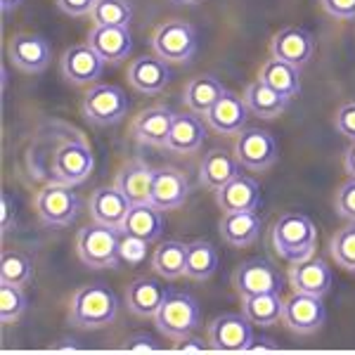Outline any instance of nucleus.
Wrapping results in <instances>:
<instances>
[{"mask_svg": "<svg viewBox=\"0 0 355 355\" xmlns=\"http://www.w3.org/2000/svg\"><path fill=\"white\" fill-rule=\"evenodd\" d=\"M26 164L36 180L81 185L93 173L95 157L81 130L64 121H50L33 137Z\"/></svg>", "mask_w": 355, "mask_h": 355, "instance_id": "f257e3e1", "label": "nucleus"}, {"mask_svg": "<svg viewBox=\"0 0 355 355\" xmlns=\"http://www.w3.org/2000/svg\"><path fill=\"white\" fill-rule=\"evenodd\" d=\"M270 242L277 256H282L284 261H308L313 259L315 246H318V227L306 214L291 211V214H284L277 218L270 232Z\"/></svg>", "mask_w": 355, "mask_h": 355, "instance_id": "f03ea898", "label": "nucleus"}, {"mask_svg": "<svg viewBox=\"0 0 355 355\" xmlns=\"http://www.w3.org/2000/svg\"><path fill=\"white\" fill-rule=\"evenodd\" d=\"M119 299L107 284H85L69 303V320L81 329H100L116 320Z\"/></svg>", "mask_w": 355, "mask_h": 355, "instance_id": "7ed1b4c3", "label": "nucleus"}, {"mask_svg": "<svg viewBox=\"0 0 355 355\" xmlns=\"http://www.w3.org/2000/svg\"><path fill=\"white\" fill-rule=\"evenodd\" d=\"M152 320L164 336L180 341L185 336H190L202 324V308H199L197 299H192L190 294L168 291Z\"/></svg>", "mask_w": 355, "mask_h": 355, "instance_id": "20e7f679", "label": "nucleus"}, {"mask_svg": "<svg viewBox=\"0 0 355 355\" xmlns=\"http://www.w3.org/2000/svg\"><path fill=\"white\" fill-rule=\"evenodd\" d=\"M119 242L121 230L119 227L95 223L88 227H81L76 234V254L83 266L88 268H116L119 266Z\"/></svg>", "mask_w": 355, "mask_h": 355, "instance_id": "39448f33", "label": "nucleus"}, {"mask_svg": "<svg viewBox=\"0 0 355 355\" xmlns=\"http://www.w3.org/2000/svg\"><path fill=\"white\" fill-rule=\"evenodd\" d=\"M152 50L164 62H190L197 53V28L185 19H166L152 33Z\"/></svg>", "mask_w": 355, "mask_h": 355, "instance_id": "423d86ee", "label": "nucleus"}, {"mask_svg": "<svg viewBox=\"0 0 355 355\" xmlns=\"http://www.w3.org/2000/svg\"><path fill=\"white\" fill-rule=\"evenodd\" d=\"M78 206H81V199L73 185H64V182H48L36 194V214L45 225H71L78 216Z\"/></svg>", "mask_w": 355, "mask_h": 355, "instance_id": "0eeeda50", "label": "nucleus"}, {"mask_svg": "<svg viewBox=\"0 0 355 355\" xmlns=\"http://www.w3.org/2000/svg\"><path fill=\"white\" fill-rule=\"evenodd\" d=\"M206 341H209V348L223 353L249 351L251 341H254L251 320L246 315L223 313L209 322V327H206Z\"/></svg>", "mask_w": 355, "mask_h": 355, "instance_id": "6e6552de", "label": "nucleus"}, {"mask_svg": "<svg viewBox=\"0 0 355 355\" xmlns=\"http://www.w3.org/2000/svg\"><path fill=\"white\" fill-rule=\"evenodd\" d=\"M128 95L119 85L100 83L83 97V116L95 125H114L128 114Z\"/></svg>", "mask_w": 355, "mask_h": 355, "instance_id": "1a4fd4ad", "label": "nucleus"}, {"mask_svg": "<svg viewBox=\"0 0 355 355\" xmlns=\"http://www.w3.org/2000/svg\"><path fill=\"white\" fill-rule=\"evenodd\" d=\"M327 320V311H324L322 296L313 294H301L294 291L282 308V322L284 327L294 334H315Z\"/></svg>", "mask_w": 355, "mask_h": 355, "instance_id": "9d476101", "label": "nucleus"}, {"mask_svg": "<svg viewBox=\"0 0 355 355\" xmlns=\"http://www.w3.org/2000/svg\"><path fill=\"white\" fill-rule=\"evenodd\" d=\"M234 157L249 171H268L277 162V142L268 130L244 128L234 140Z\"/></svg>", "mask_w": 355, "mask_h": 355, "instance_id": "9b49d317", "label": "nucleus"}, {"mask_svg": "<svg viewBox=\"0 0 355 355\" xmlns=\"http://www.w3.org/2000/svg\"><path fill=\"white\" fill-rule=\"evenodd\" d=\"M8 60L24 73H41L53 60V48L41 33H15L8 41Z\"/></svg>", "mask_w": 355, "mask_h": 355, "instance_id": "f8f14e48", "label": "nucleus"}, {"mask_svg": "<svg viewBox=\"0 0 355 355\" xmlns=\"http://www.w3.org/2000/svg\"><path fill=\"white\" fill-rule=\"evenodd\" d=\"M107 62L97 55L95 48L88 43L71 45L60 60V71L69 83L73 85H90L102 76Z\"/></svg>", "mask_w": 355, "mask_h": 355, "instance_id": "ddd939ff", "label": "nucleus"}, {"mask_svg": "<svg viewBox=\"0 0 355 355\" xmlns=\"http://www.w3.org/2000/svg\"><path fill=\"white\" fill-rule=\"evenodd\" d=\"M232 284L242 299L251 294H263V291H282L279 272L261 259H251L237 266V270L232 272Z\"/></svg>", "mask_w": 355, "mask_h": 355, "instance_id": "4468645a", "label": "nucleus"}, {"mask_svg": "<svg viewBox=\"0 0 355 355\" xmlns=\"http://www.w3.org/2000/svg\"><path fill=\"white\" fill-rule=\"evenodd\" d=\"M249 114L251 112H249V107H246L244 97L225 90V93L220 95V100L216 102V105L211 107L204 116H206V123H209V128L214 130V133L237 135L246 128V119H249Z\"/></svg>", "mask_w": 355, "mask_h": 355, "instance_id": "2eb2a0df", "label": "nucleus"}, {"mask_svg": "<svg viewBox=\"0 0 355 355\" xmlns=\"http://www.w3.org/2000/svg\"><path fill=\"white\" fill-rule=\"evenodd\" d=\"M270 53L272 57L282 62H289L294 67H306L315 55V41L313 36L301 26H287L282 31L275 33L272 43H270Z\"/></svg>", "mask_w": 355, "mask_h": 355, "instance_id": "dca6fc26", "label": "nucleus"}, {"mask_svg": "<svg viewBox=\"0 0 355 355\" xmlns=\"http://www.w3.org/2000/svg\"><path fill=\"white\" fill-rule=\"evenodd\" d=\"M261 185L249 175L239 173L232 178L227 185L216 190V204L223 209V214H234V211H259L261 209Z\"/></svg>", "mask_w": 355, "mask_h": 355, "instance_id": "f3484780", "label": "nucleus"}, {"mask_svg": "<svg viewBox=\"0 0 355 355\" xmlns=\"http://www.w3.org/2000/svg\"><path fill=\"white\" fill-rule=\"evenodd\" d=\"M190 194L187 175L178 168H154L152 182V204L162 211H173L185 204Z\"/></svg>", "mask_w": 355, "mask_h": 355, "instance_id": "a211bd4d", "label": "nucleus"}, {"mask_svg": "<svg viewBox=\"0 0 355 355\" xmlns=\"http://www.w3.org/2000/svg\"><path fill=\"white\" fill-rule=\"evenodd\" d=\"M171 81L168 64L162 57H135L128 67V83L142 95H159Z\"/></svg>", "mask_w": 355, "mask_h": 355, "instance_id": "6ab92c4d", "label": "nucleus"}, {"mask_svg": "<svg viewBox=\"0 0 355 355\" xmlns=\"http://www.w3.org/2000/svg\"><path fill=\"white\" fill-rule=\"evenodd\" d=\"M331 268L322 259H308L301 263H291L289 268V284L294 291L313 296H324L331 289Z\"/></svg>", "mask_w": 355, "mask_h": 355, "instance_id": "aec40b11", "label": "nucleus"}, {"mask_svg": "<svg viewBox=\"0 0 355 355\" xmlns=\"http://www.w3.org/2000/svg\"><path fill=\"white\" fill-rule=\"evenodd\" d=\"M152 182H154L152 166L145 164L142 159H133V162L121 166V171L116 173L114 187H119L130 204H152Z\"/></svg>", "mask_w": 355, "mask_h": 355, "instance_id": "412c9836", "label": "nucleus"}, {"mask_svg": "<svg viewBox=\"0 0 355 355\" xmlns=\"http://www.w3.org/2000/svg\"><path fill=\"white\" fill-rule=\"evenodd\" d=\"M173 119H175V112L164 105H157V107H150V110L140 112L133 121L135 140L142 142V145L166 147Z\"/></svg>", "mask_w": 355, "mask_h": 355, "instance_id": "4be33fe9", "label": "nucleus"}, {"mask_svg": "<svg viewBox=\"0 0 355 355\" xmlns=\"http://www.w3.org/2000/svg\"><path fill=\"white\" fill-rule=\"evenodd\" d=\"M88 45L110 64H119L133 53V36L123 26H95L88 36Z\"/></svg>", "mask_w": 355, "mask_h": 355, "instance_id": "5701e85b", "label": "nucleus"}, {"mask_svg": "<svg viewBox=\"0 0 355 355\" xmlns=\"http://www.w3.org/2000/svg\"><path fill=\"white\" fill-rule=\"evenodd\" d=\"M168 289L159 279L152 277H137L125 287V306L137 318H154L159 306L164 303Z\"/></svg>", "mask_w": 355, "mask_h": 355, "instance_id": "b1692460", "label": "nucleus"}, {"mask_svg": "<svg viewBox=\"0 0 355 355\" xmlns=\"http://www.w3.org/2000/svg\"><path fill=\"white\" fill-rule=\"evenodd\" d=\"M130 206L133 204L125 199V194L119 187H97L90 194V218L102 225L121 227Z\"/></svg>", "mask_w": 355, "mask_h": 355, "instance_id": "393cba45", "label": "nucleus"}, {"mask_svg": "<svg viewBox=\"0 0 355 355\" xmlns=\"http://www.w3.org/2000/svg\"><path fill=\"white\" fill-rule=\"evenodd\" d=\"M263 220L259 211H234V214H223L220 220V237L230 246L244 249L251 246L261 237Z\"/></svg>", "mask_w": 355, "mask_h": 355, "instance_id": "a878e982", "label": "nucleus"}, {"mask_svg": "<svg viewBox=\"0 0 355 355\" xmlns=\"http://www.w3.org/2000/svg\"><path fill=\"white\" fill-rule=\"evenodd\" d=\"M119 230L154 244L164 232V211L154 204H133Z\"/></svg>", "mask_w": 355, "mask_h": 355, "instance_id": "bb28decb", "label": "nucleus"}, {"mask_svg": "<svg viewBox=\"0 0 355 355\" xmlns=\"http://www.w3.org/2000/svg\"><path fill=\"white\" fill-rule=\"evenodd\" d=\"M204 121L199 119V114H175L168 140H166V150L175 154L199 152L204 145Z\"/></svg>", "mask_w": 355, "mask_h": 355, "instance_id": "cd10ccee", "label": "nucleus"}, {"mask_svg": "<svg viewBox=\"0 0 355 355\" xmlns=\"http://www.w3.org/2000/svg\"><path fill=\"white\" fill-rule=\"evenodd\" d=\"M242 173V164L237 162L232 152L225 150H211L206 152L202 166H199V182L206 190H220L223 185Z\"/></svg>", "mask_w": 355, "mask_h": 355, "instance_id": "c85d7f7f", "label": "nucleus"}, {"mask_svg": "<svg viewBox=\"0 0 355 355\" xmlns=\"http://www.w3.org/2000/svg\"><path fill=\"white\" fill-rule=\"evenodd\" d=\"M242 97H244L246 107H249V112L259 119H266V121L277 119L279 114L287 110V102H289L287 97L279 95L277 90H272L270 85L263 83L261 78H256L254 83L246 85Z\"/></svg>", "mask_w": 355, "mask_h": 355, "instance_id": "c756f323", "label": "nucleus"}, {"mask_svg": "<svg viewBox=\"0 0 355 355\" xmlns=\"http://www.w3.org/2000/svg\"><path fill=\"white\" fill-rule=\"evenodd\" d=\"M284 299L282 291H263V294H251L242 299V311L251 324L259 327H272L282 320Z\"/></svg>", "mask_w": 355, "mask_h": 355, "instance_id": "7c9ffc66", "label": "nucleus"}, {"mask_svg": "<svg viewBox=\"0 0 355 355\" xmlns=\"http://www.w3.org/2000/svg\"><path fill=\"white\" fill-rule=\"evenodd\" d=\"M259 78L263 83L270 85L272 90H277L279 95L287 97V100L301 93V69L289 64V62L277 60V57H270L261 67Z\"/></svg>", "mask_w": 355, "mask_h": 355, "instance_id": "2f4dec72", "label": "nucleus"}, {"mask_svg": "<svg viewBox=\"0 0 355 355\" xmlns=\"http://www.w3.org/2000/svg\"><path fill=\"white\" fill-rule=\"evenodd\" d=\"M223 93H225V88H223V83L218 81V78L204 73V76H197L187 83L185 95H182V102H185V107L190 112L206 114L211 107L216 105V102L220 100Z\"/></svg>", "mask_w": 355, "mask_h": 355, "instance_id": "473e14b6", "label": "nucleus"}, {"mask_svg": "<svg viewBox=\"0 0 355 355\" xmlns=\"http://www.w3.org/2000/svg\"><path fill=\"white\" fill-rule=\"evenodd\" d=\"M218 270V251L206 239H194L187 244V261H185V275L190 279L204 282V279L214 277Z\"/></svg>", "mask_w": 355, "mask_h": 355, "instance_id": "72a5a7b5", "label": "nucleus"}, {"mask_svg": "<svg viewBox=\"0 0 355 355\" xmlns=\"http://www.w3.org/2000/svg\"><path fill=\"white\" fill-rule=\"evenodd\" d=\"M185 261H187V244L168 239L162 246H157L152 256V268L159 277L164 279H178L185 275Z\"/></svg>", "mask_w": 355, "mask_h": 355, "instance_id": "f704fd0d", "label": "nucleus"}, {"mask_svg": "<svg viewBox=\"0 0 355 355\" xmlns=\"http://www.w3.org/2000/svg\"><path fill=\"white\" fill-rule=\"evenodd\" d=\"M33 279V261L28 259L24 251L5 249L3 259H0V282L19 284L26 287Z\"/></svg>", "mask_w": 355, "mask_h": 355, "instance_id": "c9c22d12", "label": "nucleus"}, {"mask_svg": "<svg viewBox=\"0 0 355 355\" xmlns=\"http://www.w3.org/2000/svg\"><path fill=\"white\" fill-rule=\"evenodd\" d=\"M90 19L95 26H130L133 19V8L128 0H95L93 10H90Z\"/></svg>", "mask_w": 355, "mask_h": 355, "instance_id": "e433bc0d", "label": "nucleus"}, {"mask_svg": "<svg viewBox=\"0 0 355 355\" xmlns=\"http://www.w3.org/2000/svg\"><path fill=\"white\" fill-rule=\"evenodd\" d=\"M26 311V294L19 284L0 282V320L3 324H15Z\"/></svg>", "mask_w": 355, "mask_h": 355, "instance_id": "4c0bfd02", "label": "nucleus"}, {"mask_svg": "<svg viewBox=\"0 0 355 355\" xmlns=\"http://www.w3.org/2000/svg\"><path fill=\"white\" fill-rule=\"evenodd\" d=\"M329 254H331V259L336 261V266L355 272V223L341 227V230L331 237Z\"/></svg>", "mask_w": 355, "mask_h": 355, "instance_id": "58836bf2", "label": "nucleus"}, {"mask_svg": "<svg viewBox=\"0 0 355 355\" xmlns=\"http://www.w3.org/2000/svg\"><path fill=\"white\" fill-rule=\"evenodd\" d=\"M147 246H150V242H145V239L121 232V242H119V263H125V266H130V268L142 266L147 259Z\"/></svg>", "mask_w": 355, "mask_h": 355, "instance_id": "ea45409f", "label": "nucleus"}, {"mask_svg": "<svg viewBox=\"0 0 355 355\" xmlns=\"http://www.w3.org/2000/svg\"><path fill=\"white\" fill-rule=\"evenodd\" d=\"M334 206H336V214L343 220L355 223V178H348L339 190H336Z\"/></svg>", "mask_w": 355, "mask_h": 355, "instance_id": "a19ab883", "label": "nucleus"}, {"mask_svg": "<svg viewBox=\"0 0 355 355\" xmlns=\"http://www.w3.org/2000/svg\"><path fill=\"white\" fill-rule=\"evenodd\" d=\"M17 227V204L15 199L10 197L8 190H3V194H0V232L10 234Z\"/></svg>", "mask_w": 355, "mask_h": 355, "instance_id": "79ce46f5", "label": "nucleus"}, {"mask_svg": "<svg viewBox=\"0 0 355 355\" xmlns=\"http://www.w3.org/2000/svg\"><path fill=\"white\" fill-rule=\"evenodd\" d=\"M334 125L343 137L355 142V102H348V105H343L341 110L336 112Z\"/></svg>", "mask_w": 355, "mask_h": 355, "instance_id": "37998d69", "label": "nucleus"}, {"mask_svg": "<svg viewBox=\"0 0 355 355\" xmlns=\"http://www.w3.org/2000/svg\"><path fill=\"white\" fill-rule=\"evenodd\" d=\"M123 351H130V353H157V351H162V346H159L157 341H154V336L150 334H133V336H128L123 343Z\"/></svg>", "mask_w": 355, "mask_h": 355, "instance_id": "c03bdc74", "label": "nucleus"}, {"mask_svg": "<svg viewBox=\"0 0 355 355\" xmlns=\"http://www.w3.org/2000/svg\"><path fill=\"white\" fill-rule=\"evenodd\" d=\"M324 12L336 19H355V0H320Z\"/></svg>", "mask_w": 355, "mask_h": 355, "instance_id": "a18cd8bd", "label": "nucleus"}, {"mask_svg": "<svg viewBox=\"0 0 355 355\" xmlns=\"http://www.w3.org/2000/svg\"><path fill=\"white\" fill-rule=\"evenodd\" d=\"M55 3H57V8L69 17H85V15H90L95 0H55Z\"/></svg>", "mask_w": 355, "mask_h": 355, "instance_id": "49530a36", "label": "nucleus"}, {"mask_svg": "<svg viewBox=\"0 0 355 355\" xmlns=\"http://www.w3.org/2000/svg\"><path fill=\"white\" fill-rule=\"evenodd\" d=\"M209 348V343H204L202 339H194V336H185V339L175 341V351L178 353H204Z\"/></svg>", "mask_w": 355, "mask_h": 355, "instance_id": "de8ad7c7", "label": "nucleus"}, {"mask_svg": "<svg viewBox=\"0 0 355 355\" xmlns=\"http://www.w3.org/2000/svg\"><path fill=\"white\" fill-rule=\"evenodd\" d=\"M249 351L251 353H266V351H279V346L277 343H272V339H254L251 341V346H249Z\"/></svg>", "mask_w": 355, "mask_h": 355, "instance_id": "09e8293b", "label": "nucleus"}, {"mask_svg": "<svg viewBox=\"0 0 355 355\" xmlns=\"http://www.w3.org/2000/svg\"><path fill=\"white\" fill-rule=\"evenodd\" d=\"M343 168H346V173L355 178V142L351 147L346 150V154H343Z\"/></svg>", "mask_w": 355, "mask_h": 355, "instance_id": "8fccbe9b", "label": "nucleus"}, {"mask_svg": "<svg viewBox=\"0 0 355 355\" xmlns=\"http://www.w3.org/2000/svg\"><path fill=\"white\" fill-rule=\"evenodd\" d=\"M0 5H3V12H12V10H17L21 5V0H0Z\"/></svg>", "mask_w": 355, "mask_h": 355, "instance_id": "3c124183", "label": "nucleus"}, {"mask_svg": "<svg viewBox=\"0 0 355 355\" xmlns=\"http://www.w3.org/2000/svg\"><path fill=\"white\" fill-rule=\"evenodd\" d=\"M175 3H180V5H199V3H204V0H175Z\"/></svg>", "mask_w": 355, "mask_h": 355, "instance_id": "603ef678", "label": "nucleus"}]
</instances>
